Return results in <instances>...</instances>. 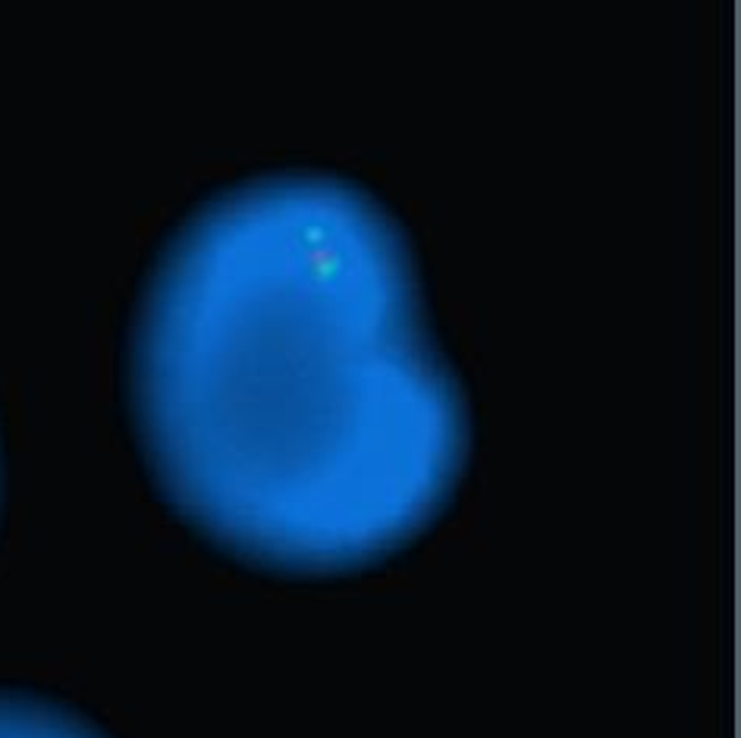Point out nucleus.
<instances>
[{
	"label": "nucleus",
	"mask_w": 741,
	"mask_h": 738,
	"mask_svg": "<svg viewBox=\"0 0 741 738\" xmlns=\"http://www.w3.org/2000/svg\"><path fill=\"white\" fill-rule=\"evenodd\" d=\"M132 400L179 510L293 569L408 541L465 446L403 229L312 167L236 179L170 233L136 312Z\"/></svg>",
	"instance_id": "1"
},
{
	"label": "nucleus",
	"mask_w": 741,
	"mask_h": 738,
	"mask_svg": "<svg viewBox=\"0 0 741 738\" xmlns=\"http://www.w3.org/2000/svg\"><path fill=\"white\" fill-rule=\"evenodd\" d=\"M0 738H105L57 703L0 695Z\"/></svg>",
	"instance_id": "2"
}]
</instances>
